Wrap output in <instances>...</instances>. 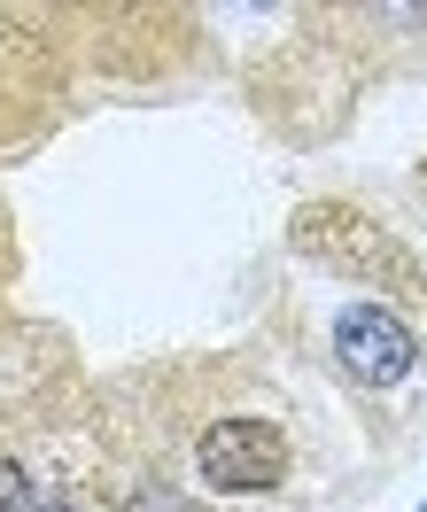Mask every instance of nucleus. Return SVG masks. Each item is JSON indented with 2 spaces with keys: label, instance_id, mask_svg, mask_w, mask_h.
<instances>
[{
  "label": "nucleus",
  "instance_id": "f03ea898",
  "mask_svg": "<svg viewBox=\"0 0 427 512\" xmlns=\"http://www.w3.org/2000/svg\"><path fill=\"white\" fill-rule=\"evenodd\" d=\"M334 357H342V373H350V381L396 388L404 373H412V334H404L396 311L358 303V311H342V326H334Z\"/></svg>",
  "mask_w": 427,
  "mask_h": 512
},
{
  "label": "nucleus",
  "instance_id": "f257e3e1",
  "mask_svg": "<svg viewBox=\"0 0 427 512\" xmlns=\"http://www.w3.org/2000/svg\"><path fill=\"white\" fill-rule=\"evenodd\" d=\"M195 466L210 489H272V481H288V435L272 427V419H218V427H202V450Z\"/></svg>",
  "mask_w": 427,
  "mask_h": 512
},
{
  "label": "nucleus",
  "instance_id": "7ed1b4c3",
  "mask_svg": "<svg viewBox=\"0 0 427 512\" xmlns=\"http://www.w3.org/2000/svg\"><path fill=\"white\" fill-rule=\"evenodd\" d=\"M0 512H55V505L32 489V474H24V466H8V458H0Z\"/></svg>",
  "mask_w": 427,
  "mask_h": 512
}]
</instances>
